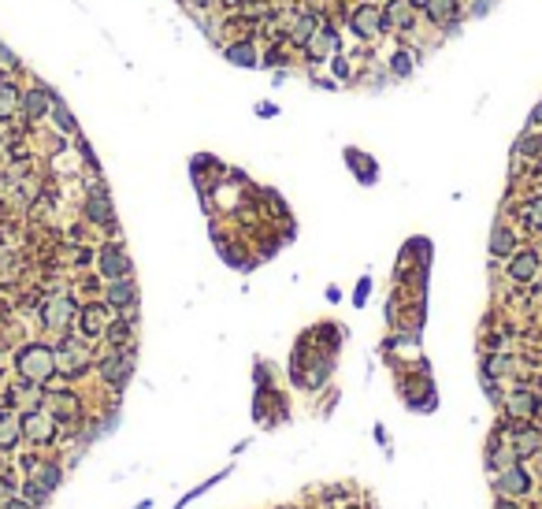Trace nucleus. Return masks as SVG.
I'll list each match as a JSON object with an SVG mask.
<instances>
[{"mask_svg": "<svg viewBox=\"0 0 542 509\" xmlns=\"http://www.w3.org/2000/svg\"><path fill=\"white\" fill-rule=\"evenodd\" d=\"M305 49H308V56H312V60L335 56V52H338V34L330 30V26L319 23V26H316V34H312V38L305 41Z\"/></svg>", "mask_w": 542, "mask_h": 509, "instance_id": "obj_2", "label": "nucleus"}, {"mask_svg": "<svg viewBox=\"0 0 542 509\" xmlns=\"http://www.w3.org/2000/svg\"><path fill=\"white\" fill-rule=\"evenodd\" d=\"M0 82H4V75H0Z\"/></svg>", "mask_w": 542, "mask_h": 509, "instance_id": "obj_21", "label": "nucleus"}, {"mask_svg": "<svg viewBox=\"0 0 542 509\" xmlns=\"http://www.w3.org/2000/svg\"><path fill=\"white\" fill-rule=\"evenodd\" d=\"M512 275H517V279H531V275H535V257H531V253L517 257V260H512Z\"/></svg>", "mask_w": 542, "mask_h": 509, "instance_id": "obj_9", "label": "nucleus"}, {"mask_svg": "<svg viewBox=\"0 0 542 509\" xmlns=\"http://www.w3.org/2000/svg\"><path fill=\"white\" fill-rule=\"evenodd\" d=\"M19 368L26 372V376H34V379H49L52 376V353L41 350V346L23 350L19 353Z\"/></svg>", "mask_w": 542, "mask_h": 509, "instance_id": "obj_1", "label": "nucleus"}, {"mask_svg": "<svg viewBox=\"0 0 542 509\" xmlns=\"http://www.w3.org/2000/svg\"><path fill=\"white\" fill-rule=\"evenodd\" d=\"M424 8H427L431 23L446 26V23H453V12H457V0H427Z\"/></svg>", "mask_w": 542, "mask_h": 509, "instance_id": "obj_5", "label": "nucleus"}, {"mask_svg": "<svg viewBox=\"0 0 542 509\" xmlns=\"http://www.w3.org/2000/svg\"><path fill=\"white\" fill-rule=\"evenodd\" d=\"M223 4H242V0H223Z\"/></svg>", "mask_w": 542, "mask_h": 509, "instance_id": "obj_20", "label": "nucleus"}, {"mask_svg": "<svg viewBox=\"0 0 542 509\" xmlns=\"http://www.w3.org/2000/svg\"><path fill=\"white\" fill-rule=\"evenodd\" d=\"M409 4H427V0H409Z\"/></svg>", "mask_w": 542, "mask_h": 509, "instance_id": "obj_19", "label": "nucleus"}, {"mask_svg": "<svg viewBox=\"0 0 542 509\" xmlns=\"http://www.w3.org/2000/svg\"><path fill=\"white\" fill-rule=\"evenodd\" d=\"M531 123H542V104L535 108V115H531Z\"/></svg>", "mask_w": 542, "mask_h": 509, "instance_id": "obj_17", "label": "nucleus"}, {"mask_svg": "<svg viewBox=\"0 0 542 509\" xmlns=\"http://www.w3.org/2000/svg\"><path fill=\"white\" fill-rule=\"evenodd\" d=\"M100 327H104V313H100V308H89V313H86V331L97 335Z\"/></svg>", "mask_w": 542, "mask_h": 509, "instance_id": "obj_13", "label": "nucleus"}, {"mask_svg": "<svg viewBox=\"0 0 542 509\" xmlns=\"http://www.w3.org/2000/svg\"><path fill=\"white\" fill-rule=\"evenodd\" d=\"M316 26H319V23L312 19V15H297V19H293V30H290L293 41H308L312 34H316Z\"/></svg>", "mask_w": 542, "mask_h": 509, "instance_id": "obj_8", "label": "nucleus"}, {"mask_svg": "<svg viewBox=\"0 0 542 509\" xmlns=\"http://www.w3.org/2000/svg\"><path fill=\"white\" fill-rule=\"evenodd\" d=\"M15 108H19V89L12 82H0V120H8Z\"/></svg>", "mask_w": 542, "mask_h": 509, "instance_id": "obj_6", "label": "nucleus"}, {"mask_svg": "<svg viewBox=\"0 0 542 509\" xmlns=\"http://www.w3.org/2000/svg\"><path fill=\"white\" fill-rule=\"evenodd\" d=\"M390 67H394V75H409V71H412V60L405 56V52H398V56L390 60Z\"/></svg>", "mask_w": 542, "mask_h": 509, "instance_id": "obj_14", "label": "nucleus"}, {"mask_svg": "<svg viewBox=\"0 0 542 509\" xmlns=\"http://www.w3.org/2000/svg\"><path fill=\"white\" fill-rule=\"evenodd\" d=\"M531 223H535V227H542V201H535V205H531Z\"/></svg>", "mask_w": 542, "mask_h": 509, "instance_id": "obj_16", "label": "nucleus"}, {"mask_svg": "<svg viewBox=\"0 0 542 509\" xmlns=\"http://www.w3.org/2000/svg\"><path fill=\"white\" fill-rule=\"evenodd\" d=\"M104 271H108V275H123V271H126V257H119V249H108Z\"/></svg>", "mask_w": 542, "mask_h": 509, "instance_id": "obj_11", "label": "nucleus"}, {"mask_svg": "<svg viewBox=\"0 0 542 509\" xmlns=\"http://www.w3.org/2000/svg\"><path fill=\"white\" fill-rule=\"evenodd\" d=\"M190 4H197V8H208V4H212V0H190Z\"/></svg>", "mask_w": 542, "mask_h": 509, "instance_id": "obj_18", "label": "nucleus"}, {"mask_svg": "<svg viewBox=\"0 0 542 509\" xmlns=\"http://www.w3.org/2000/svg\"><path fill=\"white\" fill-rule=\"evenodd\" d=\"M231 60H234V63H245V67H253V63H256L253 45H234V49H231Z\"/></svg>", "mask_w": 542, "mask_h": 509, "instance_id": "obj_12", "label": "nucleus"}, {"mask_svg": "<svg viewBox=\"0 0 542 509\" xmlns=\"http://www.w3.org/2000/svg\"><path fill=\"white\" fill-rule=\"evenodd\" d=\"M353 30L361 34V38H379V30H383V12H379V8H372V4L357 8V12H353Z\"/></svg>", "mask_w": 542, "mask_h": 509, "instance_id": "obj_3", "label": "nucleus"}, {"mask_svg": "<svg viewBox=\"0 0 542 509\" xmlns=\"http://www.w3.org/2000/svg\"><path fill=\"white\" fill-rule=\"evenodd\" d=\"M112 302L115 305H126V302H131V286H112Z\"/></svg>", "mask_w": 542, "mask_h": 509, "instance_id": "obj_15", "label": "nucleus"}, {"mask_svg": "<svg viewBox=\"0 0 542 509\" xmlns=\"http://www.w3.org/2000/svg\"><path fill=\"white\" fill-rule=\"evenodd\" d=\"M23 104H26V112H30L34 120H38V115H45V108H49V93H45V89H30Z\"/></svg>", "mask_w": 542, "mask_h": 509, "instance_id": "obj_7", "label": "nucleus"}, {"mask_svg": "<svg viewBox=\"0 0 542 509\" xmlns=\"http://www.w3.org/2000/svg\"><path fill=\"white\" fill-rule=\"evenodd\" d=\"M490 249L498 253V257H505V253L512 249V234L505 231V227H498V231H494V238H490Z\"/></svg>", "mask_w": 542, "mask_h": 509, "instance_id": "obj_10", "label": "nucleus"}, {"mask_svg": "<svg viewBox=\"0 0 542 509\" xmlns=\"http://www.w3.org/2000/svg\"><path fill=\"white\" fill-rule=\"evenodd\" d=\"M412 4L409 0H390V8L383 12V26H409Z\"/></svg>", "mask_w": 542, "mask_h": 509, "instance_id": "obj_4", "label": "nucleus"}]
</instances>
